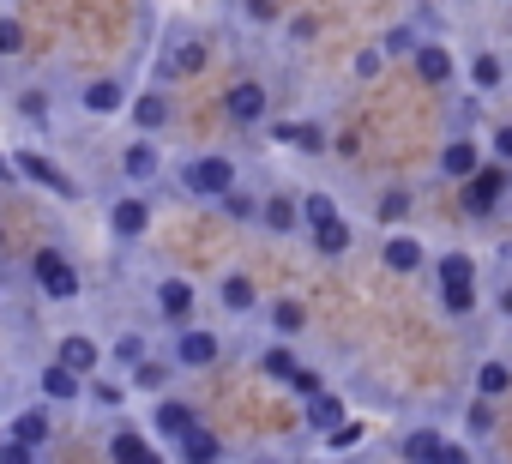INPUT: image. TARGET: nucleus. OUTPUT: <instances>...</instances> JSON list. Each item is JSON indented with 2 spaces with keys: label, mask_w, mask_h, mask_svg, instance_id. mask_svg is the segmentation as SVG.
<instances>
[{
  "label": "nucleus",
  "mask_w": 512,
  "mask_h": 464,
  "mask_svg": "<svg viewBox=\"0 0 512 464\" xmlns=\"http://www.w3.org/2000/svg\"><path fill=\"white\" fill-rule=\"evenodd\" d=\"M13 169H19L25 181H37V187L61 193V199H73V193H79V181H67V169H55V163H49V157H37V151H19V157H13Z\"/></svg>",
  "instance_id": "nucleus-1"
},
{
  "label": "nucleus",
  "mask_w": 512,
  "mask_h": 464,
  "mask_svg": "<svg viewBox=\"0 0 512 464\" xmlns=\"http://www.w3.org/2000/svg\"><path fill=\"white\" fill-rule=\"evenodd\" d=\"M37 284H43L49 296H73V290H79V272H73L55 248H43V254H37Z\"/></svg>",
  "instance_id": "nucleus-2"
},
{
  "label": "nucleus",
  "mask_w": 512,
  "mask_h": 464,
  "mask_svg": "<svg viewBox=\"0 0 512 464\" xmlns=\"http://www.w3.org/2000/svg\"><path fill=\"white\" fill-rule=\"evenodd\" d=\"M229 181H235V169H229L223 157H199V163L187 169V187H193V193H229Z\"/></svg>",
  "instance_id": "nucleus-3"
},
{
  "label": "nucleus",
  "mask_w": 512,
  "mask_h": 464,
  "mask_svg": "<svg viewBox=\"0 0 512 464\" xmlns=\"http://www.w3.org/2000/svg\"><path fill=\"white\" fill-rule=\"evenodd\" d=\"M440 278H446V308H452V314H470V302H476L470 266H464V260H446V266H440Z\"/></svg>",
  "instance_id": "nucleus-4"
},
{
  "label": "nucleus",
  "mask_w": 512,
  "mask_h": 464,
  "mask_svg": "<svg viewBox=\"0 0 512 464\" xmlns=\"http://www.w3.org/2000/svg\"><path fill=\"white\" fill-rule=\"evenodd\" d=\"M229 115H235V121H260V115H266V91H260V85H235V91H229Z\"/></svg>",
  "instance_id": "nucleus-5"
},
{
  "label": "nucleus",
  "mask_w": 512,
  "mask_h": 464,
  "mask_svg": "<svg viewBox=\"0 0 512 464\" xmlns=\"http://www.w3.org/2000/svg\"><path fill=\"white\" fill-rule=\"evenodd\" d=\"M43 392L61 404V398H79V368H67V362H55L49 374H43Z\"/></svg>",
  "instance_id": "nucleus-6"
},
{
  "label": "nucleus",
  "mask_w": 512,
  "mask_h": 464,
  "mask_svg": "<svg viewBox=\"0 0 512 464\" xmlns=\"http://www.w3.org/2000/svg\"><path fill=\"white\" fill-rule=\"evenodd\" d=\"M386 266H392V272H416V266H422V248H416L410 236H392V242H386Z\"/></svg>",
  "instance_id": "nucleus-7"
},
{
  "label": "nucleus",
  "mask_w": 512,
  "mask_h": 464,
  "mask_svg": "<svg viewBox=\"0 0 512 464\" xmlns=\"http://www.w3.org/2000/svg\"><path fill=\"white\" fill-rule=\"evenodd\" d=\"M211 356H217V338H211V332H187V338H181V362H187V368H205Z\"/></svg>",
  "instance_id": "nucleus-8"
},
{
  "label": "nucleus",
  "mask_w": 512,
  "mask_h": 464,
  "mask_svg": "<svg viewBox=\"0 0 512 464\" xmlns=\"http://www.w3.org/2000/svg\"><path fill=\"white\" fill-rule=\"evenodd\" d=\"M13 440H25V446H43V440H49V410H25V416L13 422Z\"/></svg>",
  "instance_id": "nucleus-9"
},
{
  "label": "nucleus",
  "mask_w": 512,
  "mask_h": 464,
  "mask_svg": "<svg viewBox=\"0 0 512 464\" xmlns=\"http://www.w3.org/2000/svg\"><path fill=\"white\" fill-rule=\"evenodd\" d=\"M416 73H422L428 85H446V79H452V61H446L440 49H416Z\"/></svg>",
  "instance_id": "nucleus-10"
},
{
  "label": "nucleus",
  "mask_w": 512,
  "mask_h": 464,
  "mask_svg": "<svg viewBox=\"0 0 512 464\" xmlns=\"http://www.w3.org/2000/svg\"><path fill=\"white\" fill-rule=\"evenodd\" d=\"M440 163H446V175H464V181H470V175H476V145H470V139H458V145H446V157H440Z\"/></svg>",
  "instance_id": "nucleus-11"
},
{
  "label": "nucleus",
  "mask_w": 512,
  "mask_h": 464,
  "mask_svg": "<svg viewBox=\"0 0 512 464\" xmlns=\"http://www.w3.org/2000/svg\"><path fill=\"white\" fill-rule=\"evenodd\" d=\"M61 362L79 368V374H91V368H97V344H91V338H67V344H61Z\"/></svg>",
  "instance_id": "nucleus-12"
},
{
  "label": "nucleus",
  "mask_w": 512,
  "mask_h": 464,
  "mask_svg": "<svg viewBox=\"0 0 512 464\" xmlns=\"http://www.w3.org/2000/svg\"><path fill=\"white\" fill-rule=\"evenodd\" d=\"M314 242H320L326 254H344V248H350V229H344L338 217H326V223H314Z\"/></svg>",
  "instance_id": "nucleus-13"
},
{
  "label": "nucleus",
  "mask_w": 512,
  "mask_h": 464,
  "mask_svg": "<svg viewBox=\"0 0 512 464\" xmlns=\"http://www.w3.org/2000/svg\"><path fill=\"white\" fill-rule=\"evenodd\" d=\"M494 193H500V175H470L464 205H470V211H488V205H494Z\"/></svg>",
  "instance_id": "nucleus-14"
},
{
  "label": "nucleus",
  "mask_w": 512,
  "mask_h": 464,
  "mask_svg": "<svg viewBox=\"0 0 512 464\" xmlns=\"http://www.w3.org/2000/svg\"><path fill=\"white\" fill-rule=\"evenodd\" d=\"M404 452H410V458H464L458 446H440L434 434H410V440H404Z\"/></svg>",
  "instance_id": "nucleus-15"
},
{
  "label": "nucleus",
  "mask_w": 512,
  "mask_h": 464,
  "mask_svg": "<svg viewBox=\"0 0 512 464\" xmlns=\"http://www.w3.org/2000/svg\"><path fill=\"white\" fill-rule=\"evenodd\" d=\"M181 452H187V458H217V434H205V428L193 422V428L181 434Z\"/></svg>",
  "instance_id": "nucleus-16"
},
{
  "label": "nucleus",
  "mask_w": 512,
  "mask_h": 464,
  "mask_svg": "<svg viewBox=\"0 0 512 464\" xmlns=\"http://www.w3.org/2000/svg\"><path fill=\"white\" fill-rule=\"evenodd\" d=\"M115 229H121V236H139V229H145V205L139 199H121L115 205Z\"/></svg>",
  "instance_id": "nucleus-17"
},
{
  "label": "nucleus",
  "mask_w": 512,
  "mask_h": 464,
  "mask_svg": "<svg viewBox=\"0 0 512 464\" xmlns=\"http://www.w3.org/2000/svg\"><path fill=\"white\" fill-rule=\"evenodd\" d=\"M314 428H338L344 422V410H338V398L332 392H314V416H308Z\"/></svg>",
  "instance_id": "nucleus-18"
},
{
  "label": "nucleus",
  "mask_w": 512,
  "mask_h": 464,
  "mask_svg": "<svg viewBox=\"0 0 512 464\" xmlns=\"http://www.w3.org/2000/svg\"><path fill=\"white\" fill-rule=\"evenodd\" d=\"M157 422H163V434H169V440H181V434L193 428V410H181V404H163V410H157Z\"/></svg>",
  "instance_id": "nucleus-19"
},
{
  "label": "nucleus",
  "mask_w": 512,
  "mask_h": 464,
  "mask_svg": "<svg viewBox=\"0 0 512 464\" xmlns=\"http://www.w3.org/2000/svg\"><path fill=\"white\" fill-rule=\"evenodd\" d=\"M133 121H139V127H163V121H169V103H163V97H139Z\"/></svg>",
  "instance_id": "nucleus-20"
},
{
  "label": "nucleus",
  "mask_w": 512,
  "mask_h": 464,
  "mask_svg": "<svg viewBox=\"0 0 512 464\" xmlns=\"http://www.w3.org/2000/svg\"><path fill=\"white\" fill-rule=\"evenodd\" d=\"M476 386H482V392L494 398V392H506V386H512V368H506V362H488V368L476 374Z\"/></svg>",
  "instance_id": "nucleus-21"
},
{
  "label": "nucleus",
  "mask_w": 512,
  "mask_h": 464,
  "mask_svg": "<svg viewBox=\"0 0 512 464\" xmlns=\"http://www.w3.org/2000/svg\"><path fill=\"white\" fill-rule=\"evenodd\" d=\"M85 103H91L97 115H109V109H121V85H91V91H85Z\"/></svg>",
  "instance_id": "nucleus-22"
},
{
  "label": "nucleus",
  "mask_w": 512,
  "mask_h": 464,
  "mask_svg": "<svg viewBox=\"0 0 512 464\" xmlns=\"http://www.w3.org/2000/svg\"><path fill=\"white\" fill-rule=\"evenodd\" d=\"M157 169V151L151 145H127V175H151Z\"/></svg>",
  "instance_id": "nucleus-23"
},
{
  "label": "nucleus",
  "mask_w": 512,
  "mask_h": 464,
  "mask_svg": "<svg viewBox=\"0 0 512 464\" xmlns=\"http://www.w3.org/2000/svg\"><path fill=\"white\" fill-rule=\"evenodd\" d=\"M223 302L229 308H253V284L247 278H223Z\"/></svg>",
  "instance_id": "nucleus-24"
},
{
  "label": "nucleus",
  "mask_w": 512,
  "mask_h": 464,
  "mask_svg": "<svg viewBox=\"0 0 512 464\" xmlns=\"http://www.w3.org/2000/svg\"><path fill=\"white\" fill-rule=\"evenodd\" d=\"M470 79H476L482 91H494V85H500V61H494V55H482V61L470 67Z\"/></svg>",
  "instance_id": "nucleus-25"
},
{
  "label": "nucleus",
  "mask_w": 512,
  "mask_h": 464,
  "mask_svg": "<svg viewBox=\"0 0 512 464\" xmlns=\"http://www.w3.org/2000/svg\"><path fill=\"white\" fill-rule=\"evenodd\" d=\"M284 139H290V145H302V151H320V145H326V133H320V127H284Z\"/></svg>",
  "instance_id": "nucleus-26"
},
{
  "label": "nucleus",
  "mask_w": 512,
  "mask_h": 464,
  "mask_svg": "<svg viewBox=\"0 0 512 464\" xmlns=\"http://www.w3.org/2000/svg\"><path fill=\"white\" fill-rule=\"evenodd\" d=\"M266 223H272V229H290V223H296V205H290V199H266Z\"/></svg>",
  "instance_id": "nucleus-27"
},
{
  "label": "nucleus",
  "mask_w": 512,
  "mask_h": 464,
  "mask_svg": "<svg viewBox=\"0 0 512 464\" xmlns=\"http://www.w3.org/2000/svg\"><path fill=\"white\" fill-rule=\"evenodd\" d=\"M163 308H169V314H187V308H193V290H187V284H163Z\"/></svg>",
  "instance_id": "nucleus-28"
},
{
  "label": "nucleus",
  "mask_w": 512,
  "mask_h": 464,
  "mask_svg": "<svg viewBox=\"0 0 512 464\" xmlns=\"http://www.w3.org/2000/svg\"><path fill=\"white\" fill-rule=\"evenodd\" d=\"M115 458H151V446L139 440V434H115V446H109Z\"/></svg>",
  "instance_id": "nucleus-29"
},
{
  "label": "nucleus",
  "mask_w": 512,
  "mask_h": 464,
  "mask_svg": "<svg viewBox=\"0 0 512 464\" xmlns=\"http://www.w3.org/2000/svg\"><path fill=\"white\" fill-rule=\"evenodd\" d=\"M272 320H278L284 332H302V308H296V302H278V308H272Z\"/></svg>",
  "instance_id": "nucleus-30"
},
{
  "label": "nucleus",
  "mask_w": 512,
  "mask_h": 464,
  "mask_svg": "<svg viewBox=\"0 0 512 464\" xmlns=\"http://www.w3.org/2000/svg\"><path fill=\"white\" fill-rule=\"evenodd\" d=\"M19 43H25V31H19V25H13V19H0V55H13V49H19Z\"/></svg>",
  "instance_id": "nucleus-31"
},
{
  "label": "nucleus",
  "mask_w": 512,
  "mask_h": 464,
  "mask_svg": "<svg viewBox=\"0 0 512 464\" xmlns=\"http://www.w3.org/2000/svg\"><path fill=\"white\" fill-rule=\"evenodd\" d=\"M326 217H338V211H332L326 193H314V199H308V223H326Z\"/></svg>",
  "instance_id": "nucleus-32"
},
{
  "label": "nucleus",
  "mask_w": 512,
  "mask_h": 464,
  "mask_svg": "<svg viewBox=\"0 0 512 464\" xmlns=\"http://www.w3.org/2000/svg\"><path fill=\"white\" fill-rule=\"evenodd\" d=\"M266 374H278V380H290V374H296V362H290L284 350H272V356H266Z\"/></svg>",
  "instance_id": "nucleus-33"
},
{
  "label": "nucleus",
  "mask_w": 512,
  "mask_h": 464,
  "mask_svg": "<svg viewBox=\"0 0 512 464\" xmlns=\"http://www.w3.org/2000/svg\"><path fill=\"white\" fill-rule=\"evenodd\" d=\"M290 386H296V392H308V398H314V392H320V374H314V368H296V374H290Z\"/></svg>",
  "instance_id": "nucleus-34"
},
{
  "label": "nucleus",
  "mask_w": 512,
  "mask_h": 464,
  "mask_svg": "<svg viewBox=\"0 0 512 464\" xmlns=\"http://www.w3.org/2000/svg\"><path fill=\"white\" fill-rule=\"evenodd\" d=\"M115 356H121V362H139V356H145V344H139V338H121V350H115Z\"/></svg>",
  "instance_id": "nucleus-35"
},
{
  "label": "nucleus",
  "mask_w": 512,
  "mask_h": 464,
  "mask_svg": "<svg viewBox=\"0 0 512 464\" xmlns=\"http://www.w3.org/2000/svg\"><path fill=\"white\" fill-rule=\"evenodd\" d=\"M139 386H163V368L157 362H139Z\"/></svg>",
  "instance_id": "nucleus-36"
},
{
  "label": "nucleus",
  "mask_w": 512,
  "mask_h": 464,
  "mask_svg": "<svg viewBox=\"0 0 512 464\" xmlns=\"http://www.w3.org/2000/svg\"><path fill=\"white\" fill-rule=\"evenodd\" d=\"M494 151H500V157H512V127H506V133H494Z\"/></svg>",
  "instance_id": "nucleus-37"
},
{
  "label": "nucleus",
  "mask_w": 512,
  "mask_h": 464,
  "mask_svg": "<svg viewBox=\"0 0 512 464\" xmlns=\"http://www.w3.org/2000/svg\"><path fill=\"white\" fill-rule=\"evenodd\" d=\"M7 169H13V163H7V157H0V181H7Z\"/></svg>",
  "instance_id": "nucleus-38"
},
{
  "label": "nucleus",
  "mask_w": 512,
  "mask_h": 464,
  "mask_svg": "<svg viewBox=\"0 0 512 464\" xmlns=\"http://www.w3.org/2000/svg\"><path fill=\"white\" fill-rule=\"evenodd\" d=\"M506 314H512V290H506Z\"/></svg>",
  "instance_id": "nucleus-39"
}]
</instances>
